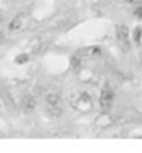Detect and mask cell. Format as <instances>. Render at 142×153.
Segmentation results:
<instances>
[{
    "instance_id": "1",
    "label": "cell",
    "mask_w": 142,
    "mask_h": 153,
    "mask_svg": "<svg viewBox=\"0 0 142 153\" xmlns=\"http://www.w3.org/2000/svg\"><path fill=\"white\" fill-rule=\"evenodd\" d=\"M116 38H117L118 46L124 53L131 50V39H130V29L126 24H118L116 27Z\"/></svg>"
},
{
    "instance_id": "2",
    "label": "cell",
    "mask_w": 142,
    "mask_h": 153,
    "mask_svg": "<svg viewBox=\"0 0 142 153\" xmlns=\"http://www.w3.org/2000/svg\"><path fill=\"white\" fill-rule=\"evenodd\" d=\"M45 102L48 106L49 113L54 117H59L63 113V100L61 97L54 92H48L45 95Z\"/></svg>"
},
{
    "instance_id": "3",
    "label": "cell",
    "mask_w": 142,
    "mask_h": 153,
    "mask_svg": "<svg viewBox=\"0 0 142 153\" xmlns=\"http://www.w3.org/2000/svg\"><path fill=\"white\" fill-rule=\"evenodd\" d=\"M113 100H114V93L113 91L109 88V86H105L102 89L100 96H99V105H100V109L103 111H109L113 106Z\"/></svg>"
},
{
    "instance_id": "4",
    "label": "cell",
    "mask_w": 142,
    "mask_h": 153,
    "mask_svg": "<svg viewBox=\"0 0 142 153\" xmlns=\"http://www.w3.org/2000/svg\"><path fill=\"white\" fill-rule=\"evenodd\" d=\"M21 106H22V109L25 111H32L35 109V106H36V100H35V97L32 95H27L21 102Z\"/></svg>"
},
{
    "instance_id": "5",
    "label": "cell",
    "mask_w": 142,
    "mask_h": 153,
    "mask_svg": "<svg viewBox=\"0 0 142 153\" xmlns=\"http://www.w3.org/2000/svg\"><path fill=\"white\" fill-rule=\"evenodd\" d=\"M22 24H24V16L20 14V16H17L13 18L10 25H8V28H10V31H18V29L22 27Z\"/></svg>"
},
{
    "instance_id": "6",
    "label": "cell",
    "mask_w": 142,
    "mask_h": 153,
    "mask_svg": "<svg viewBox=\"0 0 142 153\" xmlns=\"http://www.w3.org/2000/svg\"><path fill=\"white\" fill-rule=\"evenodd\" d=\"M82 53L88 57H97L102 54V49L99 46H88V48L82 49Z\"/></svg>"
},
{
    "instance_id": "7",
    "label": "cell",
    "mask_w": 142,
    "mask_h": 153,
    "mask_svg": "<svg viewBox=\"0 0 142 153\" xmlns=\"http://www.w3.org/2000/svg\"><path fill=\"white\" fill-rule=\"evenodd\" d=\"M28 60H29V56L28 54H25V53L18 54V56L14 59V61H16L17 64H25V63H28Z\"/></svg>"
},
{
    "instance_id": "8",
    "label": "cell",
    "mask_w": 142,
    "mask_h": 153,
    "mask_svg": "<svg viewBox=\"0 0 142 153\" xmlns=\"http://www.w3.org/2000/svg\"><path fill=\"white\" fill-rule=\"evenodd\" d=\"M134 16L138 17V18H142V4H138V6L134 8Z\"/></svg>"
},
{
    "instance_id": "9",
    "label": "cell",
    "mask_w": 142,
    "mask_h": 153,
    "mask_svg": "<svg viewBox=\"0 0 142 153\" xmlns=\"http://www.w3.org/2000/svg\"><path fill=\"white\" fill-rule=\"evenodd\" d=\"M124 1L130 4H142V0H124Z\"/></svg>"
},
{
    "instance_id": "10",
    "label": "cell",
    "mask_w": 142,
    "mask_h": 153,
    "mask_svg": "<svg viewBox=\"0 0 142 153\" xmlns=\"http://www.w3.org/2000/svg\"><path fill=\"white\" fill-rule=\"evenodd\" d=\"M139 38H141V27H138L137 32H135V40H137V42H139Z\"/></svg>"
},
{
    "instance_id": "11",
    "label": "cell",
    "mask_w": 142,
    "mask_h": 153,
    "mask_svg": "<svg viewBox=\"0 0 142 153\" xmlns=\"http://www.w3.org/2000/svg\"><path fill=\"white\" fill-rule=\"evenodd\" d=\"M3 40H4V35H3V33H1V32H0V43H1Z\"/></svg>"
}]
</instances>
